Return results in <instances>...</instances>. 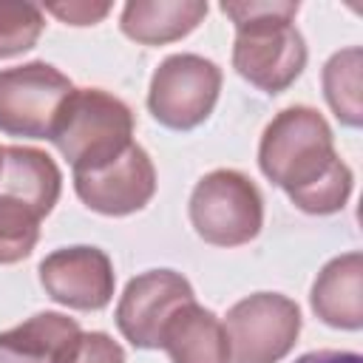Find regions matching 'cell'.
I'll return each mask as SVG.
<instances>
[{"label": "cell", "instance_id": "6da1fadb", "mask_svg": "<svg viewBox=\"0 0 363 363\" xmlns=\"http://www.w3.org/2000/svg\"><path fill=\"white\" fill-rule=\"evenodd\" d=\"M261 173L309 216L340 213L352 196V170L337 156L320 111L292 105L272 116L258 145Z\"/></svg>", "mask_w": 363, "mask_h": 363}, {"label": "cell", "instance_id": "7a4b0ae2", "mask_svg": "<svg viewBox=\"0 0 363 363\" xmlns=\"http://www.w3.org/2000/svg\"><path fill=\"white\" fill-rule=\"evenodd\" d=\"M298 9L292 0L221 3V14L235 26L233 68L267 94L286 91L306 65V43L295 28Z\"/></svg>", "mask_w": 363, "mask_h": 363}, {"label": "cell", "instance_id": "3957f363", "mask_svg": "<svg viewBox=\"0 0 363 363\" xmlns=\"http://www.w3.org/2000/svg\"><path fill=\"white\" fill-rule=\"evenodd\" d=\"M48 139L74 173L96 167L133 142V111L102 88H74Z\"/></svg>", "mask_w": 363, "mask_h": 363}, {"label": "cell", "instance_id": "277c9868", "mask_svg": "<svg viewBox=\"0 0 363 363\" xmlns=\"http://www.w3.org/2000/svg\"><path fill=\"white\" fill-rule=\"evenodd\" d=\"M190 224L213 247H241L261 233V190L241 170H210L190 193Z\"/></svg>", "mask_w": 363, "mask_h": 363}, {"label": "cell", "instance_id": "5b68a950", "mask_svg": "<svg viewBox=\"0 0 363 363\" xmlns=\"http://www.w3.org/2000/svg\"><path fill=\"white\" fill-rule=\"evenodd\" d=\"M230 363H281L301 335V309L281 292L235 301L224 318Z\"/></svg>", "mask_w": 363, "mask_h": 363}, {"label": "cell", "instance_id": "8992f818", "mask_svg": "<svg viewBox=\"0 0 363 363\" xmlns=\"http://www.w3.org/2000/svg\"><path fill=\"white\" fill-rule=\"evenodd\" d=\"M221 91V68L199 54H170L159 62L147 88L153 119L170 130L199 128L216 108Z\"/></svg>", "mask_w": 363, "mask_h": 363}, {"label": "cell", "instance_id": "52a82bcc", "mask_svg": "<svg viewBox=\"0 0 363 363\" xmlns=\"http://www.w3.org/2000/svg\"><path fill=\"white\" fill-rule=\"evenodd\" d=\"M71 79L51 62L34 60L0 71V130L9 136L48 139Z\"/></svg>", "mask_w": 363, "mask_h": 363}, {"label": "cell", "instance_id": "ba28073f", "mask_svg": "<svg viewBox=\"0 0 363 363\" xmlns=\"http://www.w3.org/2000/svg\"><path fill=\"white\" fill-rule=\"evenodd\" d=\"M196 301L190 281L176 269H147L128 281L116 303V326L136 349H159L167 320Z\"/></svg>", "mask_w": 363, "mask_h": 363}, {"label": "cell", "instance_id": "9c48e42d", "mask_svg": "<svg viewBox=\"0 0 363 363\" xmlns=\"http://www.w3.org/2000/svg\"><path fill=\"white\" fill-rule=\"evenodd\" d=\"M79 201L102 216H130L142 210L156 193V167L147 150L130 142L113 159L74 173Z\"/></svg>", "mask_w": 363, "mask_h": 363}, {"label": "cell", "instance_id": "30bf717a", "mask_svg": "<svg viewBox=\"0 0 363 363\" xmlns=\"http://www.w3.org/2000/svg\"><path fill=\"white\" fill-rule=\"evenodd\" d=\"M45 295L68 309L96 312L113 298L116 275L111 258L99 247L77 244L45 255L37 267Z\"/></svg>", "mask_w": 363, "mask_h": 363}, {"label": "cell", "instance_id": "8fae6325", "mask_svg": "<svg viewBox=\"0 0 363 363\" xmlns=\"http://www.w3.org/2000/svg\"><path fill=\"white\" fill-rule=\"evenodd\" d=\"M312 312L335 329L363 326V255L357 250L332 258L309 292Z\"/></svg>", "mask_w": 363, "mask_h": 363}, {"label": "cell", "instance_id": "7c38bea8", "mask_svg": "<svg viewBox=\"0 0 363 363\" xmlns=\"http://www.w3.org/2000/svg\"><path fill=\"white\" fill-rule=\"evenodd\" d=\"M62 173L57 162L37 147L9 145L0 153V193L28 204L40 218H45L60 201Z\"/></svg>", "mask_w": 363, "mask_h": 363}, {"label": "cell", "instance_id": "4fadbf2b", "mask_svg": "<svg viewBox=\"0 0 363 363\" xmlns=\"http://www.w3.org/2000/svg\"><path fill=\"white\" fill-rule=\"evenodd\" d=\"M79 332V323L62 312H37L0 332V363H62Z\"/></svg>", "mask_w": 363, "mask_h": 363}, {"label": "cell", "instance_id": "5bb4252c", "mask_svg": "<svg viewBox=\"0 0 363 363\" xmlns=\"http://www.w3.org/2000/svg\"><path fill=\"white\" fill-rule=\"evenodd\" d=\"M159 349L167 352L170 363H230L224 323L196 301L167 320Z\"/></svg>", "mask_w": 363, "mask_h": 363}, {"label": "cell", "instance_id": "9a60e30c", "mask_svg": "<svg viewBox=\"0 0 363 363\" xmlns=\"http://www.w3.org/2000/svg\"><path fill=\"white\" fill-rule=\"evenodd\" d=\"M204 17V0H130L119 14V28L133 43L164 45L187 37Z\"/></svg>", "mask_w": 363, "mask_h": 363}, {"label": "cell", "instance_id": "2e32d148", "mask_svg": "<svg viewBox=\"0 0 363 363\" xmlns=\"http://www.w3.org/2000/svg\"><path fill=\"white\" fill-rule=\"evenodd\" d=\"M360 68H363V51L357 45L335 51L329 57V62L323 65V96H326L332 113L349 128H360V122H363Z\"/></svg>", "mask_w": 363, "mask_h": 363}, {"label": "cell", "instance_id": "e0dca14e", "mask_svg": "<svg viewBox=\"0 0 363 363\" xmlns=\"http://www.w3.org/2000/svg\"><path fill=\"white\" fill-rule=\"evenodd\" d=\"M40 221L28 204L0 193V264H17L31 255L40 238Z\"/></svg>", "mask_w": 363, "mask_h": 363}, {"label": "cell", "instance_id": "ac0fdd59", "mask_svg": "<svg viewBox=\"0 0 363 363\" xmlns=\"http://www.w3.org/2000/svg\"><path fill=\"white\" fill-rule=\"evenodd\" d=\"M43 28H45V14L40 6L20 0H0V60L34 48Z\"/></svg>", "mask_w": 363, "mask_h": 363}, {"label": "cell", "instance_id": "d6986e66", "mask_svg": "<svg viewBox=\"0 0 363 363\" xmlns=\"http://www.w3.org/2000/svg\"><path fill=\"white\" fill-rule=\"evenodd\" d=\"M62 363H125V349L108 332H79Z\"/></svg>", "mask_w": 363, "mask_h": 363}, {"label": "cell", "instance_id": "ffe728a7", "mask_svg": "<svg viewBox=\"0 0 363 363\" xmlns=\"http://www.w3.org/2000/svg\"><path fill=\"white\" fill-rule=\"evenodd\" d=\"M45 11L68 26H94L102 17H108L111 3H48Z\"/></svg>", "mask_w": 363, "mask_h": 363}, {"label": "cell", "instance_id": "44dd1931", "mask_svg": "<svg viewBox=\"0 0 363 363\" xmlns=\"http://www.w3.org/2000/svg\"><path fill=\"white\" fill-rule=\"evenodd\" d=\"M295 363H360V354L357 352H340V349H320V352L301 354Z\"/></svg>", "mask_w": 363, "mask_h": 363}, {"label": "cell", "instance_id": "7402d4cb", "mask_svg": "<svg viewBox=\"0 0 363 363\" xmlns=\"http://www.w3.org/2000/svg\"><path fill=\"white\" fill-rule=\"evenodd\" d=\"M0 153H3V147H0Z\"/></svg>", "mask_w": 363, "mask_h": 363}]
</instances>
